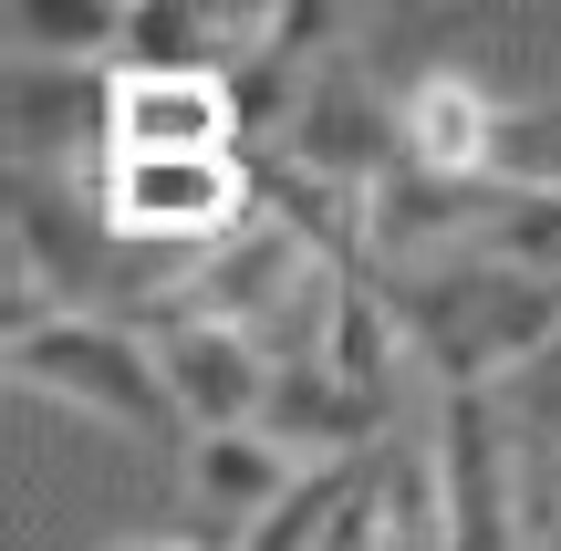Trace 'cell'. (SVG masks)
<instances>
[{
	"label": "cell",
	"instance_id": "cell-9",
	"mask_svg": "<svg viewBox=\"0 0 561 551\" xmlns=\"http://www.w3.org/2000/svg\"><path fill=\"white\" fill-rule=\"evenodd\" d=\"M115 157H240V104L208 73H115Z\"/></svg>",
	"mask_w": 561,
	"mask_h": 551
},
{
	"label": "cell",
	"instance_id": "cell-11",
	"mask_svg": "<svg viewBox=\"0 0 561 551\" xmlns=\"http://www.w3.org/2000/svg\"><path fill=\"white\" fill-rule=\"evenodd\" d=\"M385 427H396V416H375L333 365H280L271 375V406H261V437L291 448L301 469H343V458H364Z\"/></svg>",
	"mask_w": 561,
	"mask_h": 551
},
{
	"label": "cell",
	"instance_id": "cell-4",
	"mask_svg": "<svg viewBox=\"0 0 561 551\" xmlns=\"http://www.w3.org/2000/svg\"><path fill=\"white\" fill-rule=\"evenodd\" d=\"M500 219H510L500 187H479V177H437V167L405 157L396 177L364 198V271L405 282V271L489 261V250H500Z\"/></svg>",
	"mask_w": 561,
	"mask_h": 551
},
{
	"label": "cell",
	"instance_id": "cell-3",
	"mask_svg": "<svg viewBox=\"0 0 561 551\" xmlns=\"http://www.w3.org/2000/svg\"><path fill=\"white\" fill-rule=\"evenodd\" d=\"M115 250H219L250 219V157H115L94 187Z\"/></svg>",
	"mask_w": 561,
	"mask_h": 551
},
{
	"label": "cell",
	"instance_id": "cell-7",
	"mask_svg": "<svg viewBox=\"0 0 561 551\" xmlns=\"http://www.w3.org/2000/svg\"><path fill=\"white\" fill-rule=\"evenodd\" d=\"M157 333V365H167V395H178L187 437H229V427H261L271 406V354L250 344L240 323H146Z\"/></svg>",
	"mask_w": 561,
	"mask_h": 551
},
{
	"label": "cell",
	"instance_id": "cell-5",
	"mask_svg": "<svg viewBox=\"0 0 561 551\" xmlns=\"http://www.w3.org/2000/svg\"><path fill=\"white\" fill-rule=\"evenodd\" d=\"M271 157H291L301 177L343 187V198H375V187L405 167V94H385V83L343 53V62H322V83L301 94L291 136H280Z\"/></svg>",
	"mask_w": 561,
	"mask_h": 551
},
{
	"label": "cell",
	"instance_id": "cell-1",
	"mask_svg": "<svg viewBox=\"0 0 561 551\" xmlns=\"http://www.w3.org/2000/svg\"><path fill=\"white\" fill-rule=\"evenodd\" d=\"M385 282V271H375ZM405 344H416L426 386L458 395V386H520V375L561 365V282L520 261H447V271H405L385 282Z\"/></svg>",
	"mask_w": 561,
	"mask_h": 551
},
{
	"label": "cell",
	"instance_id": "cell-6",
	"mask_svg": "<svg viewBox=\"0 0 561 551\" xmlns=\"http://www.w3.org/2000/svg\"><path fill=\"white\" fill-rule=\"evenodd\" d=\"M426 416H437V458H447L458 551H520V437H510V386H458Z\"/></svg>",
	"mask_w": 561,
	"mask_h": 551
},
{
	"label": "cell",
	"instance_id": "cell-13",
	"mask_svg": "<svg viewBox=\"0 0 561 551\" xmlns=\"http://www.w3.org/2000/svg\"><path fill=\"white\" fill-rule=\"evenodd\" d=\"M489 187L500 198H561V104H510Z\"/></svg>",
	"mask_w": 561,
	"mask_h": 551
},
{
	"label": "cell",
	"instance_id": "cell-10",
	"mask_svg": "<svg viewBox=\"0 0 561 551\" xmlns=\"http://www.w3.org/2000/svg\"><path fill=\"white\" fill-rule=\"evenodd\" d=\"M405 94V157L437 167V177H479L489 187V157H500V125H510V94L479 83L468 62H426Z\"/></svg>",
	"mask_w": 561,
	"mask_h": 551
},
{
	"label": "cell",
	"instance_id": "cell-14",
	"mask_svg": "<svg viewBox=\"0 0 561 551\" xmlns=\"http://www.w3.org/2000/svg\"><path fill=\"white\" fill-rule=\"evenodd\" d=\"M104 551H219V541H198V531H136V541H104Z\"/></svg>",
	"mask_w": 561,
	"mask_h": 551
},
{
	"label": "cell",
	"instance_id": "cell-2",
	"mask_svg": "<svg viewBox=\"0 0 561 551\" xmlns=\"http://www.w3.org/2000/svg\"><path fill=\"white\" fill-rule=\"evenodd\" d=\"M0 375L53 395V406H73V416H94V427H115V437H136V448H187V416H178V395H167L157 333H146L136 312L73 302V312H53V323L11 333V344H0Z\"/></svg>",
	"mask_w": 561,
	"mask_h": 551
},
{
	"label": "cell",
	"instance_id": "cell-8",
	"mask_svg": "<svg viewBox=\"0 0 561 551\" xmlns=\"http://www.w3.org/2000/svg\"><path fill=\"white\" fill-rule=\"evenodd\" d=\"M178 479H187V510H198V541L240 551L312 469H301L291 448H271L261 427H229V437H187V448H178Z\"/></svg>",
	"mask_w": 561,
	"mask_h": 551
},
{
	"label": "cell",
	"instance_id": "cell-12",
	"mask_svg": "<svg viewBox=\"0 0 561 551\" xmlns=\"http://www.w3.org/2000/svg\"><path fill=\"white\" fill-rule=\"evenodd\" d=\"M125 53V0H21L11 62H62V73H115Z\"/></svg>",
	"mask_w": 561,
	"mask_h": 551
}]
</instances>
